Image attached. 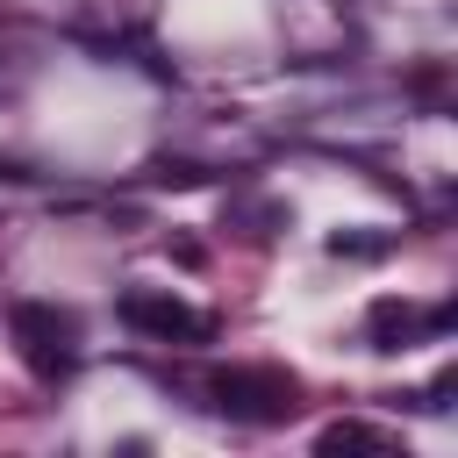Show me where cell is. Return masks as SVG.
I'll list each match as a JSON object with an SVG mask.
<instances>
[{
	"mask_svg": "<svg viewBox=\"0 0 458 458\" xmlns=\"http://www.w3.org/2000/svg\"><path fill=\"white\" fill-rule=\"evenodd\" d=\"M208 408L229 415V422H286L301 408V386L279 365H229V372L208 379Z\"/></svg>",
	"mask_w": 458,
	"mask_h": 458,
	"instance_id": "cell-1",
	"label": "cell"
},
{
	"mask_svg": "<svg viewBox=\"0 0 458 458\" xmlns=\"http://www.w3.org/2000/svg\"><path fill=\"white\" fill-rule=\"evenodd\" d=\"M7 329H14V344H21V358H29V372H43V379L72 372V358H79V322H72L64 308L21 301V308L7 315Z\"/></svg>",
	"mask_w": 458,
	"mask_h": 458,
	"instance_id": "cell-2",
	"label": "cell"
},
{
	"mask_svg": "<svg viewBox=\"0 0 458 458\" xmlns=\"http://www.w3.org/2000/svg\"><path fill=\"white\" fill-rule=\"evenodd\" d=\"M122 322L143 329V336H157V344H208V336H215V322H208L200 308H186L179 293H157V286L122 293Z\"/></svg>",
	"mask_w": 458,
	"mask_h": 458,
	"instance_id": "cell-3",
	"label": "cell"
},
{
	"mask_svg": "<svg viewBox=\"0 0 458 458\" xmlns=\"http://www.w3.org/2000/svg\"><path fill=\"white\" fill-rule=\"evenodd\" d=\"M315 451H322V458H344V451H372V458H394L401 444H394L386 429H372V422H358V415H344V422H329V429L315 437Z\"/></svg>",
	"mask_w": 458,
	"mask_h": 458,
	"instance_id": "cell-5",
	"label": "cell"
},
{
	"mask_svg": "<svg viewBox=\"0 0 458 458\" xmlns=\"http://www.w3.org/2000/svg\"><path fill=\"white\" fill-rule=\"evenodd\" d=\"M365 336H372V351H408L415 336H429V315H422V308H408V301H372Z\"/></svg>",
	"mask_w": 458,
	"mask_h": 458,
	"instance_id": "cell-4",
	"label": "cell"
}]
</instances>
